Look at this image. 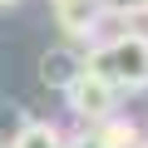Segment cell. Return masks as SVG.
Here are the masks:
<instances>
[{
  "label": "cell",
  "instance_id": "1",
  "mask_svg": "<svg viewBox=\"0 0 148 148\" xmlns=\"http://www.w3.org/2000/svg\"><path fill=\"white\" fill-rule=\"evenodd\" d=\"M84 64L99 74V79H109L119 94H143L148 89V35L123 25L114 35H104L99 45H89Z\"/></svg>",
  "mask_w": 148,
  "mask_h": 148
},
{
  "label": "cell",
  "instance_id": "2",
  "mask_svg": "<svg viewBox=\"0 0 148 148\" xmlns=\"http://www.w3.org/2000/svg\"><path fill=\"white\" fill-rule=\"evenodd\" d=\"M119 89L109 84V79H99V74L84 64V74H79V79H74L69 89H64V104H69V114L74 119H79L84 128H94L99 119H109V114H119Z\"/></svg>",
  "mask_w": 148,
  "mask_h": 148
},
{
  "label": "cell",
  "instance_id": "3",
  "mask_svg": "<svg viewBox=\"0 0 148 148\" xmlns=\"http://www.w3.org/2000/svg\"><path fill=\"white\" fill-rule=\"evenodd\" d=\"M79 74H84V49H74V45H54V49L40 54V84H49L54 94H64Z\"/></svg>",
  "mask_w": 148,
  "mask_h": 148
},
{
  "label": "cell",
  "instance_id": "4",
  "mask_svg": "<svg viewBox=\"0 0 148 148\" xmlns=\"http://www.w3.org/2000/svg\"><path fill=\"white\" fill-rule=\"evenodd\" d=\"M54 20H59V30L69 35V40H94V30H99V20H104V10H99V0H54Z\"/></svg>",
  "mask_w": 148,
  "mask_h": 148
},
{
  "label": "cell",
  "instance_id": "5",
  "mask_svg": "<svg viewBox=\"0 0 148 148\" xmlns=\"http://www.w3.org/2000/svg\"><path fill=\"white\" fill-rule=\"evenodd\" d=\"M94 133H99L104 148H138V143H143V123H133L128 114H109V119H99Z\"/></svg>",
  "mask_w": 148,
  "mask_h": 148
},
{
  "label": "cell",
  "instance_id": "6",
  "mask_svg": "<svg viewBox=\"0 0 148 148\" xmlns=\"http://www.w3.org/2000/svg\"><path fill=\"white\" fill-rule=\"evenodd\" d=\"M10 148H64V128L49 119H25V128L10 138Z\"/></svg>",
  "mask_w": 148,
  "mask_h": 148
},
{
  "label": "cell",
  "instance_id": "7",
  "mask_svg": "<svg viewBox=\"0 0 148 148\" xmlns=\"http://www.w3.org/2000/svg\"><path fill=\"white\" fill-rule=\"evenodd\" d=\"M25 119H30V114H25L20 104H10V99H0V138H15V133L25 128Z\"/></svg>",
  "mask_w": 148,
  "mask_h": 148
},
{
  "label": "cell",
  "instance_id": "8",
  "mask_svg": "<svg viewBox=\"0 0 148 148\" xmlns=\"http://www.w3.org/2000/svg\"><path fill=\"white\" fill-rule=\"evenodd\" d=\"M104 15H119V20H133V15H148V0H99Z\"/></svg>",
  "mask_w": 148,
  "mask_h": 148
},
{
  "label": "cell",
  "instance_id": "9",
  "mask_svg": "<svg viewBox=\"0 0 148 148\" xmlns=\"http://www.w3.org/2000/svg\"><path fill=\"white\" fill-rule=\"evenodd\" d=\"M64 148H104V143L94 128H84V133H64Z\"/></svg>",
  "mask_w": 148,
  "mask_h": 148
},
{
  "label": "cell",
  "instance_id": "10",
  "mask_svg": "<svg viewBox=\"0 0 148 148\" xmlns=\"http://www.w3.org/2000/svg\"><path fill=\"white\" fill-rule=\"evenodd\" d=\"M5 5H20V0H0V10H5Z\"/></svg>",
  "mask_w": 148,
  "mask_h": 148
},
{
  "label": "cell",
  "instance_id": "11",
  "mask_svg": "<svg viewBox=\"0 0 148 148\" xmlns=\"http://www.w3.org/2000/svg\"><path fill=\"white\" fill-rule=\"evenodd\" d=\"M138 148H148V133H143V143H138Z\"/></svg>",
  "mask_w": 148,
  "mask_h": 148
},
{
  "label": "cell",
  "instance_id": "12",
  "mask_svg": "<svg viewBox=\"0 0 148 148\" xmlns=\"http://www.w3.org/2000/svg\"><path fill=\"white\" fill-rule=\"evenodd\" d=\"M143 133H148V128H143Z\"/></svg>",
  "mask_w": 148,
  "mask_h": 148
}]
</instances>
